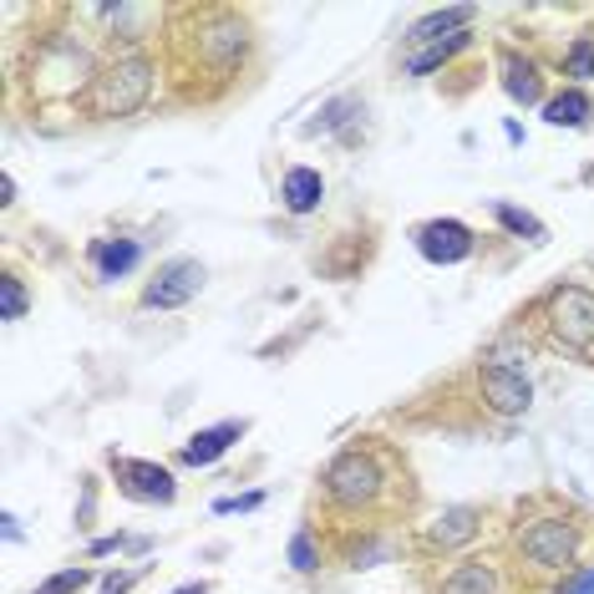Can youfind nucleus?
<instances>
[{
    "label": "nucleus",
    "mask_w": 594,
    "mask_h": 594,
    "mask_svg": "<svg viewBox=\"0 0 594 594\" xmlns=\"http://www.w3.org/2000/svg\"><path fill=\"white\" fill-rule=\"evenodd\" d=\"M153 97V61L148 57H118L112 66L92 76L87 112L92 118H133Z\"/></svg>",
    "instance_id": "f257e3e1"
},
{
    "label": "nucleus",
    "mask_w": 594,
    "mask_h": 594,
    "mask_svg": "<svg viewBox=\"0 0 594 594\" xmlns=\"http://www.w3.org/2000/svg\"><path fill=\"white\" fill-rule=\"evenodd\" d=\"M590 112H594V102L580 87H569V92H559L554 102H544V122H554V128H584Z\"/></svg>",
    "instance_id": "f3484780"
},
{
    "label": "nucleus",
    "mask_w": 594,
    "mask_h": 594,
    "mask_svg": "<svg viewBox=\"0 0 594 594\" xmlns=\"http://www.w3.org/2000/svg\"><path fill=\"white\" fill-rule=\"evenodd\" d=\"M559 594H594V565L580 569L574 580H565V590H559Z\"/></svg>",
    "instance_id": "bb28decb"
},
{
    "label": "nucleus",
    "mask_w": 594,
    "mask_h": 594,
    "mask_svg": "<svg viewBox=\"0 0 594 594\" xmlns=\"http://www.w3.org/2000/svg\"><path fill=\"white\" fill-rule=\"evenodd\" d=\"M565 76H574V82H584V76H594V46L590 41H574L565 57Z\"/></svg>",
    "instance_id": "5701e85b"
},
{
    "label": "nucleus",
    "mask_w": 594,
    "mask_h": 594,
    "mask_svg": "<svg viewBox=\"0 0 594 594\" xmlns=\"http://www.w3.org/2000/svg\"><path fill=\"white\" fill-rule=\"evenodd\" d=\"M468 21H473V5L432 11V15H422V21H416V26L407 31V41H412V46H432L437 36H447V41H452V36H462V26H468Z\"/></svg>",
    "instance_id": "f8f14e48"
},
{
    "label": "nucleus",
    "mask_w": 594,
    "mask_h": 594,
    "mask_svg": "<svg viewBox=\"0 0 594 594\" xmlns=\"http://www.w3.org/2000/svg\"><path fill=\"white\" fill-rule=\"evenodd\" d=\"M437 594H498V574H493V565H483V559H468V565H458L447 574Z\"/></svg>",
    "instance_id": "2eb2a0df"
},
{
    "label": "nucleus",
    "mask_w": 594,
    "mask_h": 594,
    "mask_svg": "<svg viewBox=\"0 0 594 594\" xmlns=\"http://www.w3.org/2000/svg\"><path fill=\"white\" fill-rule=\"evenodd\" d=\"M462 46H468V31H462V36H452V41H432V46H422V51H412V57H407V72H412V76L432 72V66H443V61L452 57V51H462Z\"/></svg>",
    "instance_id": "a211bd4d"
},
{
    "label": "nucleus",
    "mask_w": 594,
    "mask_h": 594,
    "mask_svg": "<svg viewBox=\"0 0 594 594\" xmlns=\"http://www.w3.org/2000/svg\"><path fill=\"white\" fill-rule=\"evenodd\" d=\"M326 498L346 513H372L381 504V493H387V473H381V462L366 452V447H346L341 458L326 468Z\"/></svg>",
    "instance_id": "f03ea898"
},
{
    "label": "nucleus",
    "mask_w": 594,
    "mask_h": 594,
    "mask_svg": "<svg viewBox=\"0 0 594 594\" xmlns=\"http://www.w3.org/2000/svg\"><path fill=\"white\" fill-rule=\"evenodd\" d=\"M204 290V265L198 259H168L153 284L143 290V311H179Z\"/></svg>",
    "instance_id": "423d86ee"
},
{
    "label": "nucleus",
    "mask_w": 594,
    "mask_h": 594,
    "mask_svg": "<svg viewBox=\"0 0 594 594\" xmlns=\"http://www.w3.org/2000/svg\"><path fill=\"white\" fill-rule=\"evenodd\" d=\"M290 565L300 569V574H311L315 565H320V554H315V544H311V534H295V544H290Z\"/></svg>",
    "instance_id": "b1692460"
},
{
    "label": "nucleus",
    "mask_w": 594,
    "mask_h": 594,
    "mask_svg": "<svg viewBox=\"0 0 594 594\" xmlns=\"http://www.w3.org/2000/svg\"><path fill=\"white\" fill-rule=\"evenodd\" d=\"M280 198L290 214H311V208H320V198H326V179H320L315 168H290Z\"/></svg>",
    "instance_id": "ddd939ff"
},
{
    "label": "nucleus",
    "mask_w": 594,
    "mask_h": 594,
    "mask_svg": "<svg viewBox=\"0 0 594 594\" xmlns=\"http://www.w3.org/2000/svg\"><path fill=\"white\" fill-rule=\"evenodd\" d=\"M544 320H549L554 346H565L574 356H594V290L584 284H559L544 300Z\"/></svg>",
    "instance_id": "7ed1b4c3"
},
{
    "label": "nucleus",
    "mask_w": 594,
    "mask_h": 594,
    "mask_svg": "<svg viewBox=\"0 0 594 594\" xmlns=\"http://www.w3.org/2000/svg\"><path fill=\"white\" fill-rule=\"evenodd\" d=\"M477 523H483V513L477 508H447L443 519L427 529V544H437V549H452V544H468V538L477 534Z\"/></svg>",
    "instance_id": "4468645a"
},
{
    "label": "nucleus",
    "mask_w": 594,
    "mask_h": 594,
    "mask_svg": "<svg viewBox=\"0 0 594 594\" xmlns=\"http://www.w3.org/2000/svg\"><path fill=\"white\" fill-rule=\"evenodd\" d=\"M173 594H208V584H183V590H173Z\"/></svg>",
    "instance_id": "c756f323"
},
{
    "label": "nucleus",
    "mask_w": 594,
    "mask_h": 594,
    "mask_svg": "<svg viewBox=\"0 0 594 594\" xmlns=\"http://www.w3.org/2000/svg\"><path fill=\"white\" fill-rule=\"evenodd\" d=\"M244 51H250V26L229 11H208L194 31V57L204 72L214 76H234L244 66Z\"/></svg>",
    "instance_id": "20e7f679"
},
{
    "label": "nucleus",
    "mask_w": 594,
    "mask_h": 594,
    "mask_svg": "<svg viewBox=\"0 0 594 594\" xmlns=\"http://www.w3.org/2000/svg\"><path fill=\"white\" fill-rule=\"evenodd\" d=\"M137 244L133 239H118V244H112V239H97V244H92V265H97V275H102V280H118V275H128V269L137 265Z\"/></svg>",
    "instance_id": "dca6fc26"
},
{
    "label": "nucleus",
    "mask_w": 594,
    "mask_h": 594,
    "mask_svg": "<svg viewBox=\"0 0 594 594\" xmlns=\"http://www.w3.org/2000/svg\"><path fill=\"white\" fill-rule=\"evenodd\" d=\"M477 387H483V401L498 416H523L534 407V381L523 372H513V366H483Z\"/></svg>",
    "instance_id": "1a4fd4ad"
},
{
    "label": "nucleus",
    "mask_w": 594,
    "mask_h": 594,
    "mask_svg": "<svg viewBox=\"0 0 594 594\" xmlns=\"http://www.w3.org/2000/svg\"><path fill=\"white\" fill-rule=\"evenodd\" d=\"M493 214H498V223H504L508 234H529V239H534V244H544V239H549V229H544V223H538L534 214H529V208L498 204V208H493Z\"/></svg>",
    "instance_id": "6ab92c4d"
},
{
    "label": "nucleus",
    "mask_w": 594,
    "mask_h": 594,
    "mask_svg": "<svg viewBox=\"0 0 594 594\" xmlns=\"http://www.w3.org/2000/svg\"><path fill=\"white\" fill-rule=\"evenodd\" d=\"M137 580H143V569H122V574H107V580H102V594H128Z\"/></svg>",
    "instance_id": "393cba45"
},
{
    "label": "nucleus",
    "mask_w": 594,
    "mask_h": 594,
    "mask_svg": "<svg viewBox=\"0 0 594 594\" xmlns=\"http://www.w3.org/2000/svg\"><path fill=\"white\" fill-rule=\"evenodd\" d=\"M112 473H118V488L137 504H173V473L158 468V462H143V458H112Z\"/></svg>",
    "instance_id": "6e6552de"
},
{
    "label": "nucleus",
    "mask_w": 594,
    "mask_h": 594,
    "mask_svg": "<svg viewBox=\"0 0 594 594\" xmlns=\"http://www.w3.org/2000/svg\"><path fill=\"white\" fill-rule=\"evenodd\" d=\"M351 112H361V97H336V102H326V112H320V122H315L311 133H330V128H346V122H351Z\"/></svg>",
    "instance_id": "412c9836"
},
{
    "label": "nucleus",
    "mask_w": 594,
    "mask_h": 594,
    "mask_svg": "<svg viewBox=\"0 0 594 594\" xmlns=\"http://www.w3.org/2000/svg\"><path fill=\"white\" fill-rule=\"evenodd\" d=\"M519 549L534 569H565L580 549V529L569 519H538L519 534Z\"/></svg>",
    "instance_id": "39448f33"
},
{
    "label": "nucleus",
    "mask_w": 594,
    "mask_h": 594,
    "mask_svg": "<svg viewBox=\"0 0 594 594\" xmlns=\"http://www.w3.org/2000/svg\"><path fill=\"white\" fill-rule=\"evenodd\" d=\"M250 508H259V493H244V498H219L214 513H250Z\"/></svg>",
    "instance_id": "a878e982"
},
{
    "label": "nucleus",
    "mask_w": 594,
    "mask_h": 594,
    "mask_svg": "<svg viewBox=\"0 0 594 594\" xmlns=\"http://www.w3.org/2000/svg\"><path fill=\"white\" fill-rule=\"evenodd\" d=\"M26 305H31L26 284L15 280V275H0V320H21V315H26Z\"/></svg>",
    "instance_id": "aec40b11"
},
{
    "label": "nucleus",
    "mask_w": 594,
    "mask_h": 594,
    "mask_svg": "<svg viewBox=\"0 0 594 594\" xmlns=\"http://www.w3.org/2000/svg\"><path fill=\"white\" fill-rule=\"evenodd\" d=\"M504 92L513 97V102L534 107L538 97H544V76H538L534 61L519 57V51H504Z\"/></svg>",
    "instance_id": "9b49d317"
},
{
    "label": "nucleus",
    "mask_w": 594,
    "mask_h": 594,
    "mask_svg": "<svg viewBox=\"0 0 594 594\" xmlns=\"http://www.w3.org/2000/svg\"><path fill=\"white\" fill-rule=\"evenodd\" d=\"M0 194H5V198H0V204H15V179H11V173L0 179Z\"/></svg>",
    "instance_id": "c85d7f7f"
},
{
    "label": "nucleus",
    "mask_w": 594,
    "mask_h": 594,
    "mask_svg": "<svg viewBox=\"0 0 594 594\" xmlns=\"http://www.w3.org/2000/svg\"><path fill=\"white\" fill-rule=\"evenodd\" d=\"M416 250H422V259H432V265H462L468 254H473V229L458 219H427L416 223Z\"/></svg>",
    "instance_id": "0eeeda50"
},
{
    "label": "nucleus",
    "mask_w": 594,
    "mask_h": 594,
    "mask_svg": "<svg viewBox=\"0 0 594 594\" xmlns=\"http://www.w3.org/2000/svg\"><path fill=\"white\" fill-rule=\"evenodd\" d=\"M244 427H250V422H214V427L194 432V437L179 447V458L189 462V468H208V462H219L223 452L244 437Z\"/></svg>",
    "instance_id": "9d476101"
},
{
    "label": "nucleus",
    "mask_w": 594,
    "mask_h": 594,
    "mask_svg": "<svg viewBox=\"0 0 594 594\" xmlns=\"http://www.w3.org/2000/svg\"><path fill=\"white\" fill-rule=\"evenodd\" d=\"M87 584H92V569H61V574H51L41 590H31V594H76V590H87Z\"/></svg>",
    "instance_id": "4be33fe9"
},
{
    "label": "nucleus",
    "mask_w": 594,
    "mask_h": 594,
    "mask_svg": "<svg viewBox=\"0 0 594 594\" xmlns=\"http://www.w3.org/2000/svg\"><path fill=\"white\" fill-rule=\"evenodd\" d=\"M0 523H5V538H11V544H15V538H21V519H15V513H5V519H0Z\"/></svg>",
    "instance_id": "cd10ccee"
}]
</instances>
